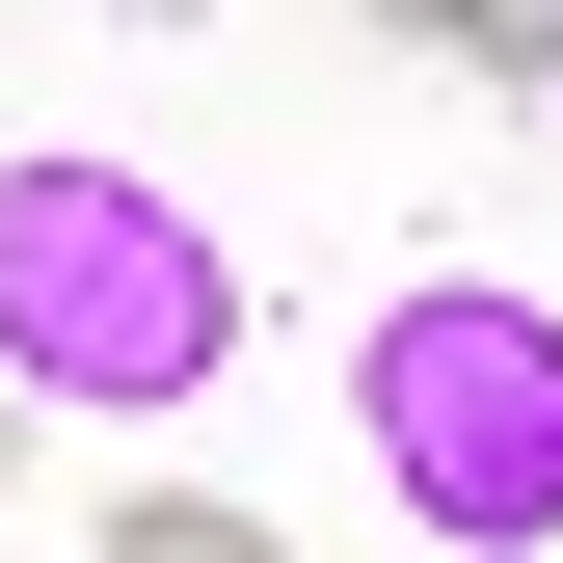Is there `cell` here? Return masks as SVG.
<instances>
[{
  "instance_id": "cell-3",
  "label": "cell",
  "mask_w": 563,
  "mask_h": 563,
  "mask_svg": "<svg viewBox=\"0 0 563 563\" xmlns=\"http://www.w3.org/2000/svg\"><path fill=\"white\" fill-rule=\"evenodd\" d=\"M81 563H296V537L216 510V483H108V537H81Z\"/></svg>"
},
{
  "instance_id": "cell-4",
  "label": "cell",
  "mask_w": 563,
  "mask_h": 563,
  "mask_svg": "<svg viewBox=\"0 0 563 563\" xmlns=\"http://www.w3.org/2000/svg\"><path fill=\"white\" fill-rule=\"evenodd\" d=\"M376 27H402V54H483V81H537V54H563V0H376Z\"/></svg>"
},
{
  "instance_id": "cell-6",
  "label": "cell",
  "mask_w": 563,
  "mask_h": 563,
  "mask_svg": "<svg viewBox=\"0 0 563 563\" xmlns=\"http://www.w3.org/2000/svg\"><path fill=\"white\" fill-rule=\"evenodd\" d=\"M402 563H430V537H402Z\"/></svg>"
},
{
  "instance_id": "cell-5",
  "label": "cell",
  "mask_w": 563,
  "mask_h": 563,
  "mask_svg": "<svg viewBox=\"0 0 563 563\" xmlns=\"http://www.w3.org/2000/svg\"><path fill=\"white\" fill-rule=\"evenodd\" d=\"M0 510H27V402H0Z\"/></svg>"
},
{
  "instance_id": "cell-2",
  "label": "cell",
  "mask_w": 563,
  "mask_h": 563,
  "mask_svg": "<svg viewBox=\"0 0 563 563\" xmlns=\"http://www.w3.org/2000/svg\"><path fill=\"white\" fill-rule=\"evenodd\" d=\"M349 456L430 563H563V296L510 268H402L349 322Z\"/></svg>"
},
{
  "instance_id": "cell-1",
  "label": "cell",
  "mask_w": 563,
  "mask_h": 563,
  "mask_svg": "<svg viewBox=\"0 0 563 563\" xmlns=\"http://www.w3.org/2000/svg\"><path fill=\"white\" fill-rule=\"evenodd\" d=\"M216 376H242V242L188 216L162 162L27 134V162H0V402H27V430H188Z\"/></svg>"
}]
</instances>
